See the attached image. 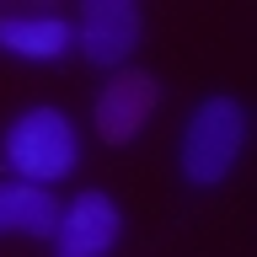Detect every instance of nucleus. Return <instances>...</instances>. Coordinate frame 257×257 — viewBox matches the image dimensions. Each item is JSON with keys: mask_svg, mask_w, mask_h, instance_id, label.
Segmentation results:
<instances>
[{"mask_svg": "<svg viewBox=\"0 0 257 257\" xmlns=\"http://www.w3.org/2000/svg\"><path fill=\"white\" fill-rule=\"evenodd\" d=\"M0 161L11 166L16 182H32V188H54L75 172L80 161V140L75 123L64 118L59 107H27L16 112L6 134H0Z\"/></svg>", "mask_w": 257, "mask_h": 257, "instance_id": "1", "label": "nucleus"}, {"mask_svg": "<svg viewBox=\"0 0 257 257\" xmlns=\"http://www.w3.org/2000/svg\"><path fill=\"white\" fill-rule=\"evenodd\" d=\"M241 145H246V107L225 91L204 96L182 128V156H177L182 177L193 188H220L230 166L241 161Z\"/></svg>", "mask_w": 257, "mask_h": 257, "instance_id": "2", "label": "nucleus"}, {"mask_svg": "<svg viewBox=\"0 0 257 257\" xmlns=\"http://www.w3.org/2000/svg\"><path fill=\"white\" fill-rule=\"evenodd\" d=\"M140 32H145V16L134 0H86L75 22V48L96 70H123L128 54L140 48Z\"/></svg>", "mask_w": 257, "mask_h": 257, "instance_id": "3", "label": "nucleus"}, {"mask_svg": "<svg viewBox=\"0 0 257 257\" xmlns=\"http://www.w3.org/2000/svg\"><path fill=\"white\" fill-rule=\"evenodd\" d=\"M118 236H123V209L102 188H86L70 204H59V225L48 241H54V257H107Z\"/></svg>", "mask_w": 257, "mask_h": 257, "instance_id": "4", "label": "nucleus"}, {"mask_svg": "<svg viewBox=\"0 0 257 257\" xmlns=\"http://www.w3.org/2000/svg\"><path fill=\"white\" fill-rule=\"evenodd\" d=\"M156 102H161V86L145 75V70H112V80L96 91V107H91L96 134L107 145H128L145 123H150Z\"/></svg>", "mask_w": 257, "mask_h": 257, "instance_id": "5", "label": "nucleus"}, {"mask_svg": "<svg viewBox=\"0 0 257 257\" xmlns=\"http://www.w3.org/2000/svg\"><path fill=\"white\" fill-rule=\"evenodd\" d=\"M75 48V22L59 11H0V54L27 64H54Z\"/></svg>", "mask_w": 257, "mask_h": 257, "instance_id": "6", "label": "nucleus"}, {"mask_svg": "<svg viewBox=\"0 0 257 257\" xmlns=\"http://www.w3.org/2000/svg\"><path fill=\"white\" fill-rule=\"evenodd\" d=\"M59 225V198L48 188H32V182H16L6 177L0 182V236H32L48 241Z\"/></svg>", "mask_w": 257, "mask_h": 257, "instance_id": "7", "label": "nucleus"}]
</instances>
